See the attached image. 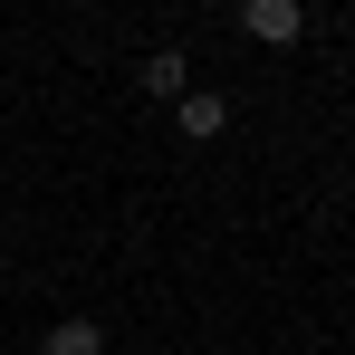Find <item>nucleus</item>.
Masks as SVG:
<instances>
[{"label":"nucleus","mask_w":355,"mask_h":355,"mask_svg":"<svg viewBox=\"0 0 355 355\" xmlns=\"http://www.w3.org/2000/svg\"><path fill=\"white\" fill-rule=\"evenodd\" d=\"M240 29H250V39H269V49H288L297 29H307V10H297V0H250V10H240Z\"/></svg>","instance_id":"1"},{"label":"nucleus","mask_w":355,"mask_h":355,"mask_svg":"<svg viewBox=\"0 0 355 355\" xmlns=\"http://www.w3.org/2000/svg\"><path fill=\"white\" fill-rule=\"evenodd\" d=\"M173 125H182V135H192V144H211V135L231 125V106H221L211 87H182V96H173Z\"/></svg>","instance_id":"2"},{"label":"nucleus","mask_w":355,"mask_h":355,"mask_svg":"<svg viewBox=\"0 0 355 355\" xmlns=\"http://www.w3.org/2000/svg\"><path fill=\"white\" fill-rule=\"evenodd\" d=\"M39 355H106V327H96V317H58Z\"/></svg>","instance_id":"3"},{"label":"nucleus","mask_w":355,"mask_h":355,"mask_svg":"<svg viewBox=\"0 0 355 355\" xmlns=\"http://www.w3.org/2000/svg\"><path fill=\"white\" fill-rule=\"evenodd\" d=\"M182 77H192V67H182L173 49H154V58H144V96H164V106H173V96H182Z\"/></svg>","instance_id":"4"}]
</instances>
